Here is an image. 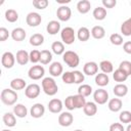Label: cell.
I'll use <instances>...</instances> for the list:
<instances>
[{"label":"cell","instance_id":"obj_1","mask_svg":"<svg viewBox=\"0 0 131 131\" xmlns=\"http://www.w3.org/2000/svg\"><path fill=\"white\" fill-rule=\"evenodd\" d=\"M42 88H43V91L50 96L55 95L58 91V87L55 81L50 77H46L42 80Z\"/></svg>","mask_w":131,"mask_h":131},{"label":"cell","instance_id":"obj_2","mask_svg":"<svg viewBox=\"0 0 131 131\" xmlns=\"http://www.w3.org/2000/svg\"><path fill=\"white\" fill-rule=\"evenodd\" d=\"M0 97H1V100L3 103L7 104V105H12L15 103V101L17 100V93L14 91V90H11V89H3L1 91V94H0Z\"/></svg>","mask_w":131,"mask_h":131},{"label":"cell","instance_id":"obj_3","mask_svg":"<svg viewBox=\"0 0 131 131\" xmlns=\"http://www.w3.org/2000/svg\"><path fill=\"white\" fill-rule=\"evenodd\" d=\"M63 61L71 68H76L79 66V62H80V57L79 55L75 52V51H72V50H68L63 53Z\"/></svg>","mask_w":131,"mask_h":131},{"label":"cell","instance_id":"obj_4","mask_svg":"<svg viewBox=\"0 0 131 131\" xmlns=\"http://www.w3.org/2000/svg\"><path fill=\"white\" fill-rule=\"evenodd\" d=\"M60 37H61V40L63 41V43L68 44V45L74 43V41H75V31H74V29L71 28V27L63 28L61 30Z\"/></svg>","mask_w":131,"mask_h":131},{"label":"cell","instance_id":"obj_5","mask_svg":"<svg viewBox=\"0 0 131 131\" xmlns=\"http://www.w3.org/2000/svg\"><path fill=\"white\" fill-rule=\"evenodd\" d=\"M71 15H72V10L69 6L67 5H61L57 8L56 10V16L58 17L59 20L61 21H67L71 18Z\"/></svg>","mask_w":131,"mask_h":131},{"label":"cell","instance_id":"obj_6","mask_svg":"<svg viewBox=\"0 0 131 131\" xmlns=\"http://www.w3.org/2000/svg\"><path fill=\"white\" fill-rule=\"evenodd\" d=\"M28 74H29V77L31 79H33V80H39V79H41L44 76L45 70H44V68L42 66L36 64V66H33L32 68H30Z\"/></svg>","mask_w":131,"mask_h":131},{"label":"cell","instance_id":"obj_7","mask_svg":"<svg viewBox=\"0 0 131 131\" xmlns=\"http://www.w3.org/2000/svg\"><path fill=\"white\" fill-rule=\"evenodd\" d=\"M14 62H15V57L11 52L6 51L2 54L1 63L5 69H11L14 66Z\"/></svg>","mask_w":131,"mask_h":131},{"label":"cell","instance_id":"obj_8","mask_svg":"<svg viewBox=\"0 0 131 131\" xmlns=\"http://www.w3.org/2000/svg\"><path fill=\"white\" fill-rule=\"evenodd\" d=\"M93 97H94V100L96 103L98 104H104L107 99H108V93L106 90L100 88V89H97L95 90L94 94H93Z\"/></svg>","mask_w":131,"mask_h":131},{"label":"cell","instance_id":"obj_9","mask_svg":"<svg viewBox=\"0 0 131 131\" xmlns=\"http://www.w3.org/2000/svg\"><path fill=\"white\" fill-rule=\"evenodd\" d=\"M26 21L30 27H37L41 24L42 17L38 12H30L26 17Z\"/></svg>","mask_w":131,"mask_h":131},{"label":"cell","instance_id":"obj_10","mask_svg":"<svg viewBox=\"0 0 131 131\" xmlns=\"http://www.w3.org/2000/svg\"><path fill=\"white\" fill-rule=\"evenodd\" d=\"M25 94L28 98H36L39 94H40V86L36 83L30 84L27 86L26 90H25Z\"/></svg>","mask_w":131,"mask_h":131},{"label":"cell","instance_id":"obj_11","mask_svg":"<svg viewBox=\"0 0 131 131\" xmlns=\"http://www.w3.org/2000/svg\"><path fill=\"white\" fill-rule=\"evenodd\" d=\"M74 121V117L71 113H68V112H63L59 115L58 117V123L60 126L62 127H69L72 125Z\"/></svg>","mask_w":131,"mask_h":131},{"label":"cell","instance_id":"obj_12","mask_svg":"<svg viewBox=\"0 0 131 131\" xmlns=\"http://www.w3.org/2000/svg\"><path fill=\"white\" fill-rule=\"evenodd\" d=\"M97 71H98V66L94 61H88L83 67L84 74H86L88 76H93V75L97 74Z\"/></svg>","mask_w":131,"mask_h":131},{"label":"cell","instance_id":"obj_13","mask_svg":"<svg viewBox=\"0 0 131 131\" xmlns=\"http://www.w3.org/2000/svg\"><path fill=\"white\" fill-rule=\"evenodd\" d=\"M62 108V102L58 98H53L48 102V110L53 114H57Z\"/></svg>","mask_w":131,"mask_h":131},{"label":"cell","instance_id":"obj_14","mask_svg":"<svg viewBox=\"0 0 131 131\" xmlns=\"http://www.w3.org/2000/svg\"><path fill=\"white\" fill-rule=\"evenodd\" d=\"M31 116L33 117V118H36V119H38V118H41L43 115H44V113H45V107H44V105L42 104V103H35V104H33V106L31 107Z\"/></svg>","mask_w":131,"mask_h":131},{"label":"cell","instance_id":"obj_15","mask_svg":"<svg viewBox=\"0 0 131 131\" xmlns=\"http://www.w3.org/2000/svg\"><path fill=\"white\" fill-rule=\"evenodd\" d=\"M26 36H27V33H26V31H25L23 28H15V29H13L12 32H11V37H12V39H13L14 41H17V42L25 40Z\"/></svg>","mask_w":131,"mask_h":131},{"label":"cell","instance_id":"obj_16","mask_svg":"<svg viewBox=\"0 0 131 131\" xmlns=\"http://www.w3.org/2000/svg\"><path fill=\"white\" fill-rule=\"evenodd\" d=\"M30 60V54L26 51V50H18L16 52V61L18 64L25 66L28 63V61Z\"/></svg>","mask_w":131,"mask_h":131},{"label":"cell","instance_id":"obj_17","mask_svg":"<svg viewBox=\"0 0 131 131\" xmlns=\"http://www.w3.org/2000/svg\"><path fill=\"white\" fill-rule=\"evenodd\" d=\"M60 30V24L57 21V20H50L48 24H47V27H46V31L48 34L50 35H55L59 32Z\"/></svg>","mask_w":131,"mask_h":131},{"label":"cell","instance_id":"obj_18","mask_svg":"<svg viewBox=\"0 0 131 131\" xmlns=\"http://www.w3.org/2000/svg\"><path fill=\"white\" fill-rule=\"evenodd\" d=\"M49 73L51 74V76L53 77H58L60 76V74L62 73V66L60 62L58 61H54L51 63V66L49 67Z\"/></svg>","mask_w":131,"mask_h":131},{"label":"cell","instance_id":"obj_19","mask_svg":"<svg viewBox=\"0 0 131 131\" xmlns=\"http://www.w3.org/2000/svg\"><path fill=\"white\" fill-rule=\"evenodd\" d=\"M113 91H114V94H115L116 96H118V97H123V96H125V95L127 94V92H128V87H127L125 84L119 83V84H117V85L114 87Z\"/></svg>","mask_w":131,"mask_h":131},{"label":"cell","instance_id":"obj_20","mask_svg":"<svg viewBox=\"0 0 131 131\" xmlns=\"http://www.w3.org/2000/svg\"><path fill=\"white\" fill-rule=\"evenodd\" d=\"M83 111H84V114L86 116L92 117L97 113V106H96V104L94 102L89 101V102H86V104L83 107Z\"/></svg>","mask_w":131,"mask_h":131},{"label":"cell","instance_id":"obj_21","mask_svg":"<svg viewBox=\"0 0 131 131\" xmlns=\"http://www.w3.org/2000/svg\"><path fill=\"white\" fill-rule=\"evenodd\" d=\"M110 82V78L106 74L104 73H99L95 76V83L100 86V87H103V86H106Z\"/></svg>","mask_w":131,"mask_h":131},{"label":"cell","instance_id":"obj_22","mask_svg":"<svg viewBox=\"0 0 131 131\" xmlns=\"http://www.w3.org/2000/svg\"><path fill=\"white\" fill-rule=\"evenodd\" d=\"M122 105H123V102L120 98H112L110 101H108V108L110 111L112 112H119L121 108H122Z\"/></svg>","mask_w":131,"mask_h":131},{"label":"cell","instance_id":"obj_23","mask_svg":"<svg viewBox=\"0 0 131 131\" xmlns=\"http://www.w3.org/2000/svg\"><path fill=\"white\" fill-rule=\"evenodd\" d=\"M77 8L80 13H87L91 8V3L88 0H80L77 4Z\"/></svg>","mask_w":131,"mask_h":131},{"label":"cell","instance_id":"obj_24","mask_svg":"<svg viewBox=\"0 0 131 131\" xmlns=\"http://www.w3.org/2000/svg\"><path fill=\"white\" fill-rule=\"evenodd\" d=\"M91 35L95 39H102L105 35V30L101 26H95L91 30Z\"/></svg>","mask_w":131,"mask_h":131},{"label":"cell","instance_id":"obj_25","mask_svg":"<svg viewBox=\"0 0 131 131\" xmlns=\"http://www.w3.org/2000/svg\"><path fill=\"white\" fill-rule=\"evenodd\" d=\"M10 87L13 90H21L26 87V81L21 78H15L13 80H11L10 82Z\"/></svg>","mask_w":131,"mask_h":131},{"label":"cell","instance_id":"obj_26","mask_svg":"<svg viewBox=\"0 0 131 131\" xmlns=\"http://www.w3.org/2000/svg\"><path fill=\"white\" fill-rule=\"evenodd\" d=\"M93 16L95 19L97 20H102L105 18L106 16V9L104 7H101V6H97L96 8H94L93 10Z\"/></svg>","mask_w":131,"mask_h":131},{"label":"cell","instance_id":"obj_27","mask_svg":"<svg viewBox=\"0 0 131 131\" xmlns=\"http://www.w3.org/2000/svg\"><path fill=\"white\" fill-rule=\"evenodd\" d=\"M77 36H78V39L82 42H85L89 39L90 37V31L86 28V27H81L79 30H78V33H77Z\"/></svg>","mask_w":131,"mask_h":131},{"label":"cell","instance_id":"obj_28","mask_svg":"<svg viewBox=\"0 0 131 131\" xmlns=\"http://www.w3.org/2000/svg\"><path fill=\"white\" fill-rule=\"evenodd\" d=\"M43 42H44V36L39 33L33 34L30 38V43L33 46H40L43 44Z\"/></svg>","mask_w":131,"mask_h":131},{"label":"cell","instance_id":"obj_29","mask_svg":"<svg viewBox=\"0 0 131 131\" xmlns=\"http://www.w3.org/2000/svg\"><path fill=\"white\" fill-rule=\"evenodd\" d=\"M13 113L18 118H25L27 116V114H28V110L24 104L18 103L13 107Z\"/></svg>","mask_w":131,"mask_h":131},{"label":"cell","instance_id":"obj_30","mask_svg":"<svg viewBox=\"0 0 131 131\" xmlns=\"http://www.w3.org/2000/svg\"><path fill=\"white\" fill-rule=\"evenodd\" d=\"M5 18L6 20H8L9 23H14L18 19V13L15 9L9 8L5 11Z\"/></svg>","mask_w":131,"mask_h":131},{"label":"cell","instance_id":"obj_31","mask_svg":"<svg viewBox=\"0 0 131 131\" xmlns=\"http://www.w3.org/2000/svg\"><path fill=\"white\" fill-rule=\"evenodd\" d=\"M73 101H74V106L75 108H82L84 107V105L86 104V99L84 96L77 94V95H73Z\"/></svg>","mask_w":131,"mask_h":131},{"label":"cell","instance_id":"obj_32","mask_svg":"<svg viewBox=\"0 0 131 131\" xmlns=\"http://www.w3.org/2000/svg\"><path fill=\"white\" fill-rule=\"evenodd\" d=\"M113 77H114V80H115L116 82H124V81L127 80L128 75H127L124 71H122L121 69H117V70L114 72Z\"/></svg>","mask_w":131,"mask_h":131},{"label":"cell","instance_id":"obj_33","mask_svg":"<svg viewBox=\"0 0 131 131\" xmlns=\"http://www.w3.org/2000/svg\"><path fill=\"white\" fill-rule=\"evenodd\" d=\"M3 122L6 126L8 127H13L15 126L16 124V120H15V117L14 115H12L11 113H6L3 115Z\"/></svg>","mask_w":131,"mask_h":131},{"label":"cell","instance_id":"obj_34","mask_svg":"<svg viewBox=\"0 0 131 131\" xmlns=\"http://www.w3.org/2000/svg\"><path fill=\"white\" fill-rule=\"evenodd\" d=\"M121 33L124 36H131V17L123 21L121 25Z\"/></svg>","mask_w":131,"mask_h":131},{"label":"cell","instance_id":"obj_35","mask_svg":"<svg viewBox=\"0 0 131 131\" xmlns=\"http://www.w3.org/2000/svg\"><path fill=\"white\" fill-rule=\"evenodd\" d=\"M51 49H52V51H53L55 54H57V55H60V54L64 53V45H63V43L60 42V41H55V42H53L52 45H51Z\"/></svg>","mask_w":131,"mask_h":131},{"label":"cell","instance_id":"obj_36","mask_svg":"<svg viewBox=\"0 0 131 131\" xmlns=\"http://www.w3.org/2000/svg\"><path fill=\"white\" fill-rule=\"evenodd\" d=\"M99 67H100L102 73H104V74H106V75L110 74V73H112V72L114 71L113 63H112L110 60H102V61H100Z\"/></svg>","mask_w":131,"mask_h":131},{"label":"cell","instance_id":"obj_37","mask_svg":"<svg viewBox=\"0 0 131 131\" xmlns=\"http://www.w3.org/2000/svg\"><path fill=\"white\" fill-rule=\"evenodd\" d=\"M52 59V54L49 50H42L40 55V61L42 64H48Z\"/></svg>","mask_w":131,"mask_h":131},{"label":"cell","instance_id":"obj_38","mask_svg":"<svg viewBox=\"0 0 131 131\" xmlns=\"http://www.w3.org/2000/svg\"><path fill=\"white\" fill-rule=\"evenodd\" d=\"M92 92V87L88 84H82L81 86H79L78 88V94L86 97V96H89Z\"/></svg>","mask_w":131,"mask_h":131},{"label":"cell","instance_id":"obj_39","mask_svg":"<svg viewBox=\"0 0 131 131\" xmlns=\"http://www.w3.org/2000/svg\"><path fill=\"white\" fill-rule=\"evenodd\" d=\"M110 41L114 45H121L123 44V37L118 33H114L110 36Z\"/></svg>","mask_w":131,"mask_h":131},{"label":"cell","instance_id":"obj_40","mask_svg":"<svg viewBox=\"0 0 131 131\" xmlns=\"http://www.w3.org/2000/svg\"><path fill=\"white\" fill-rule=\"evenodd\" d=\"M119 120L121 123H130L131 122V112L123 111L119 116Z\"/></svg>","mask_w":131,"mask_h":131},{"label":"cell","instance_id":"obj_41","mask_svg":"<svg viewBox=\"0 0 131 131\" xmlns=\"http://www.w3.org/2000/svg\"><path fill=\"white\" fill-rule=\"evenodd\" d=\"M119 69H121L122 71H124L128 76L131 75V61L129 60H123L120 66H119Z\"/></svg>","mask_w":131,"mask_h":131},{"label":"cell","instance_id":"obj_42","mask_svg":"<svg viewBox=\"0 0 131 131\" xmlns=\"http://www.w3.org/2000/svg\"><path fill=\"white\" fill-rule=\"evenodd\" d=\"M62 81L66 84H73V83H75L73 72H64L62 74Z\"/></svg>","mask_w":131,"mask_h":131},{"label":"cell","instance_id":"obj_43","mask_svg":"<svg viewBox=\"0 0 131 131\" xmlns=\"http://www.w3.org/2000/svg\"><path fill=\"white\" fill-rule=\"evenodd\" d=\"M40 55H41V51L34 49V50H32V51L30 52V60H31L32 62L36 63V62L40 61Z\"/></svg>","mask_w":131,"mask_h":131},{"label":"cell","instance_id":"obj_44","mask_svg":"<svg viewBox=\"0 0 131 131\" xmlns=\"http://www.w3.org/2000/svg\"><path fill=\"white\" fill-rule=\"evenodd\" d=\"M48 4H49L48 0H34L33 1V5L38 9H44L48 6Z\"/></svg>","mask_w":131,"mask_h":131},{"label":"cell","instance_id":"obj_45","mask_svg":"<svg viewBox=\"0 0 131 131\" xmlns=\"http://www.w3.org/2000/svg\"><path fill=\"white\" fill-rule=\"evenodd\" d=\"M73 75H74V80H75V83L76 84H80L84 81V74H82V72L80 71H74L73 72Z\"/></svg>","mask_w":131,"mask_h":131},{"label":"cell","instance_id":"obj_46","mask_svg":"<svg viewBox=\"0 0 131 131\" xmlns=\"http://www.w3.org/2000/svg\"><path fill=\"white\" fill-rule=\"evenodd\" d=\"M64 105H66V107H67L68 110H70V111H73V110L75 108V106H74V101H73V95H70V96H68V97L66 98V100H64Z\"/></svg>","mask_w":131,"mask_h":131},{"label":"cell","instance_id":"obj_47","mask_svg":"<svg viewBox=\"0 0 131 131\" xmlns=\"http://www.w3.org/2000/svg\"><path fill=\"white\" fill-rule=\"evenodd\" d=\"M9 37V32L6 28L4 27H1L0 28V41H5L7 38Z\"/></svg>","mask_w":131,"mask_h":131},{"label":"cell","instance_id":"obj_48","mask_svg":"<svg viewBox=\"0 0 131 131\" xmlns=\"http://www.w3.org/2000/svg\"><path fill=\"white\" fill-rule=\"evenodd\" d=\"M110 131H125L121 123H114L110 126Z\"/></svg>","mask_w":131,"mask_h":131},{"label":"cell","instance_id":"obj_49","mask_svg":"<svg viewBox=\"0 0 131 131\" xmlns=\"http://www.w3.org/2000/svg\"><path fill=\"white\" fill-rule=\"evenodd\" d=\"M102 4L106 8H113L116 6L117 1L116 0H102Z\"/></svg>","mask_w":131,"mask_h":131},{"label":"cell","instance_id":"obj_50","mask_svg":"<svg viewBox=\"0 0 131 131\" xmlns=\"http://www.w3.org/2000/svg\"><path fill=\"white\" fill-rule=\"evenodd\" d=\"M123 49L126 53L131 54V41H127L123 44Z\"/></svg>","mask_w":131,"mask_h":131},{"label":"cell","instance_id":"obj_51","mask_svg":"<svg viewBox=\"0 0 131 131\" xmlns=\"http://www.w3.org/2000/svg\"><path fill=\"white\" fill-rule=\"evenodd\" d=\"M70 1L71 0H56V2L59 4H67V3H70Z\"/></svg>","mask_w":131,"mask_h":131},{"label":"cell","instance_id":"obj_52","mask_svg":"<svg viewBox=\"0 0 131 131\" xmlns=\"http://www.w3.org/2000/svg\"><path fill=\"white\" fill-rule=\"evenodd\" d=\"M126 131H131V124H129V125H128V127H127Z\"/></svg>","mask_w":131,"mask_h":131},{"label":"cell","instance_id":"obj_53","mask_svg":"<svg viewBox=\"0 0 131 131\" xmlns=\"http://www.w3.org/2000/svg\"><path fill=\"white\" fill-rule=\"evenodd\" d=\"M75 131H83V130H80V129H77V130H75Z\"/></svg>","mask_w":131,"mask_h":131},{"label":"cell","instance_id":"obj_54","mask_svg":"<svg viewBox=\"0 0 131 131\" xmlns=\"http://www.w3.org/2000/svg\"><path fill=\"white\" fill-rule=\"evenodd\" d=\"M2 131H10V130H6V129H4V130H2Z\"/></svg>","mask_w":131,"mask_h":131},{"label":"cell","instance_id":"obj_55","mask_svg":"<svg viewBox=\"0 0 131 131\" xmlns=\"http://www.w3.org/2000/svg\"><path fill=\"white\" fill-rule=\"evenodd\" d=\"M130 5H131V2H130Z\"/></svg>","mask_w":131,"mask_h":131}]
</instances>
